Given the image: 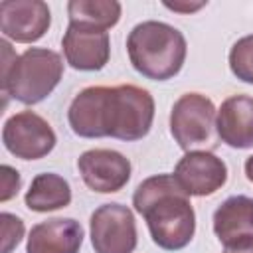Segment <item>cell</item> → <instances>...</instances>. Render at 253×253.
I'll return each instance as SVG.
<instances>
[{"instance_id": "7", "label": "cell", "mask_w": 253, "mask_h": 253, "mask_svg": "<svg viewBox=\"0 0 253 253\" xmlns=\"http://www.w3.org/2000/svg\"><path fill=\"white\" fill-rule=\"evenodd\" d=\"M95 253H132L136 247V221L130 208L103 204L89 219Z\"/></svg>"}, {"instance_id": "15", "label": "cell", "mask_w": 253, "mask_h": 253, "mask_svg": "<svg viewBox=\"0 0 253 253\" xmlns=\"http://www.w3.org/2000/svg\"><path fill=\"white\" fill-rule=\"evenodd\" d=\"M24 202L28 210L38 213L55 211L71 204V186L63 176L43 172L32 180L30 190L24 196Z\"/></svg>"}, {"instance_id": "19", "label": "cell", "mask_w": 253, "mask_h": 253, "mask_svg": "<svg viewBox=\"0 0 253 253\" xmlns=\"http://www.w3.org/2000/svg\"><path fill=\"white\" fill-rule=\"evenodd\" d=\"M0 174H2V190H0V202H8L10 198H14L22 186V178L18 174V170H14L12 166L4 164L0 168Z\"/></svg>"}, {"instance_id": "12", "label": "cell", "mask_w": 253, "mask_h": 253, "mask_svg": "<svg viewBox=\"0 0 253 253\" xmlns=\"http://www.w3.org/2000/svg\"><path fill=\"white\" fill-rule=\"evenodd\" d=\"M213 231L225 249L253 241V198L231 196L213 213Z\"/></svg>"}, {"instance_id": "10", "label": "cell", "mask_w": 253, "mask_h": 253, "mask_svg": "<svg viewBox=\"0 0 253 253\" xmlns=\"http://www.w3.org/2000/svg\"><path fill=\"white\" fill-rule=\"evenodd\" d=\"M51 26V12L42 0H4L0 2V30L18 43H34Z\"/></svg>"}, {"instance_id": "3", "label": "cell", "mask_w": 253, "mask_h": 253, "mask_svg": "<svg viewBox=\"0 0 253 253\" xmlns=\"http://www.w3.org/2000/svg\"><path fill=\"white\" fill-rule=\"evenodd\" d=\"M2 47V75L0 85L6 97H12L24 105L42 103L63 77L61 55L47 47H28L16 55L6 40Z\"/></svg>"}, {"instance_id": "4", "label": "cell", "mask_w": 253, "mask_h": 253, "mask_svg": "<svg viewBox=\"0 0 253 253\" xmlns=\"http://www.w3.org/2000/svg\"><path fill=\"white\" fill-rule=\"evenodd\" d=\"M126 51L132 67L146 79L166 81L180 73L188 43L184 34L158 20L136 24L126 38Z\"/></svg>"}, {"instance_id": "11", "label": "cell", "mask_w": 253, "mask_h": 253, "mask_svg": "<svg viewBox=\"0 0 253 253\" xmlns=\"http://www.w3.org/2000/svg\"><path fill=\"white\" fill-rule=\"evenodd\" d=\"M65 61L79 71H99L111 55V42L105 30L69 24L61 40Z\"/></svg>"}, {"instance_id": "16", "label": "cell", "mask_w": 253, "mask_h": 253, "mask_svg": "<svg viewBox=\"0 0 253 253\" xmlns=\"http://www.w3.org/2000/svg\"><path fill=\"white\" fill-rule=\"evenodd\" d=\"M121 4L117 0H71L67 4L69 24L95 30H109L121 20Z\"/></svg>"}, {"instance_id": "2", "label": "cell", "mask_w": 253, "mask_h": 253, "mask_svg": "<svg viewBox=\"0 0 253 253\" xmlns=\"http://www.w3.org/2000/svg\"><path fill=\"white\" fill-rule=\"evenodd\" d=\"M134 210L146 219L152 241L166 251L184 249L196 231L190 196L172 174H156L140 182L132 196Z\"/></svg>"}, {"instance_id": "20", "label": "cell", "mask_w": 253, "mask_h": 253, "mask_svg": "<svg viewBox=\"0 0 253 253\" xmlns=\"http://www.w3.org/2000/svg\"><path fill=\"white\" fill-rule=\"evenodd\" d=\"M164 6H166L168 10H174V12L190 14V12H196V10L204 8L206 2H164Z\"/></svg>"}, {"instance_id": "9", "label": "cell", "mask_w": 253, "mask_h": 253, "mask_svg": "<svg viewBox=\"0 0 253 253\" xmlns=\"http://www.w3.org/2000/svg\"><path fill=\"white\" fill-rule=\"evenodd\" d=\"M172 176L188 196L204 198L227 182V166L210 150H194L180 158Z\"/></svg>"}, {"instance_id": "1", "label": "cell", "mask_w": 253, "mask_h": 253, "mask_svg": "<svg viewBox=\"0 0 253 253\" xmlns=\"http://www.w3.org/2000/svg\"><path fill=\"white\" fill-rule=\"evenodd\" d=\"M67 121L83 138L113 136L134 142L148 134L154 121L152 95L136 85H93L75 95Z\"/></svg>"}, {"instance_id": "14", "label": "cell", "mask_w": 253, "mask_h": 253, "mask_svg": "<svg viewBox=\"0 0 253 253\" xmlns=\"http://www.w3.org/2000/svg\"><path fill=\"white\" fill-rule=\"evenodd\" d=\"M215 130L221 142L231 148L253 146V97L231 95L227 97L215 117Z\"/></svg>"}, {"instance_id": "17", "label": "cell", "mask_w": 253, "mask_h": 253, "mask_svg": "<svg viewBox=\"0 0 253 253\" xmlns=\"http://www.w3.org/2000/svg\"><path fill=\"white\" fill-rule=\"evenodd\" d=\"M229 69L239 81L253 85V34L239 38L231 45Z\"/></svg>"}, {"instance_id": "22", "label": "cell", "mask_w": 253, "mask_h": 253, "mask_svg": "<svg viewBox=\"0 0 253 253\" xmlns=\"http://www.w3.org/2000/svg\"><path fill=\"white\" fill-rule=\"evenodd\" d=\"M245 176H247V180L253 184V156H249V158L245 160Z\"/></svg>"}, {"instance_id": "6", "label": "cell", "mask_w": 253, "mask_h": 253, "mask_svg": "<svg viewBox=\"0 0 253 253\" xmlns=\"http://www.w3.org/2000/svg\"><path fill=\"white\" fill-rule=\"evenodd\" d=\"M2 140L6 150L16 158L40 160L53 150L57 138L43 117L34 111H20L4 123Z\"/></svg>"}, {"instance_id": "13", "label": "cell", "mask_w": 253, "mask_h": 253, "mask_svg": "<svg viewBox=\"0 0 253 253\" xmlns=\"http://www.w3.org/2000/svg\"><path fill=\"white\" fill-rule=\"evenodd\" d=\"M83 227L73 217H51L30 229L26 253H79Z\"/></svg>"}, {"instance_id": "21", "label": "cell", "mask_w": 253, "mask_h": 253, "mask_svg": "<svg viewBox=\"0 0 253 253\" xmlns=\"http://www.w3.org/2000/svg\"><path fill=\"white\" fill-rule=\"evenodd\" d=\"M223 253H253V241H251V243H247V245H241V247L225 249Z\"/></svg>"}, {"instance_id": "5", "label": "cell", "mask_w": 253, "mask_h": 253, "mask_svg": "<svg viewBox=\"0 0 253 253\" xmlns=\"http://www.w3.org/2000/svg\"><path fill=\"white\" fill-rule=\"evenodd\" d=\"M217 111L210 97L202 93H184L170 111V132L186 152L213 148Z\"/></svg>"}, {"instance_id": "8", "label": "cell", "mask_w": 253, "mask_h": 253, "mask_svg": "<svg viewBox=\"0 0 253 253\" xmlns=\"http://www.w3.org/2000/svg\"><path fill=\"white\" fill-rule=\"evenodd\" d=\"M85 186L97 194H115L130 180V160L111 148H91L77 158Z\"/></svg>"}, {"instance_id": "18", "label": "cell", "mask_w": 253, "mask_h": 253, "mask_svg": "<svg viewBox=\"0 0 253 253\" xmlns=\"http://www.w3.org/2000/svg\"><path fill=\"white\" fill-rule=\"evenodd\" d=\"M0 221H2V253H12V249L24 237V221L8 211L0 215Z\"/></svg>"}]
</instances>
